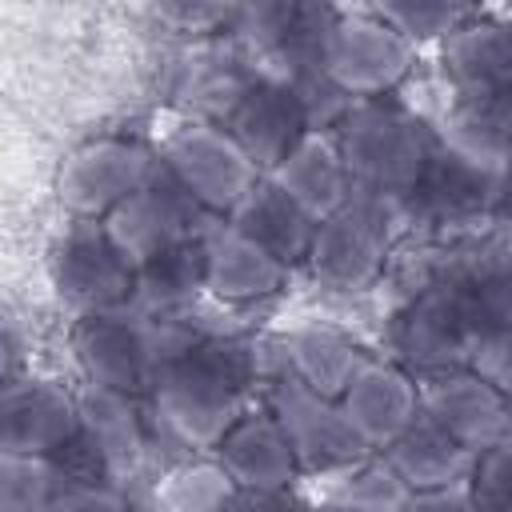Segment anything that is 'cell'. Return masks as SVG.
Masks as SVG:
<instances>
[{"instance_id": "1", "label": "cell", "mask_w": 512, "mask_h": 512, "mask_svg": "<svg viewBox=\"0 0 512 512\" xmlns=\"http://www.w3.org/2000/svg\"><path fill=\"white\" fill-rule=\"evenodd\" d=\"M252 380V344L220 332H200L160 364L148 388V416L156 432L176 448H216L236 416H244V392Z\"/></svg>"}, {"instance_id": "2", "label": "cell", "mask_w": 512, "mask_h": 512, "mask_svg": "<svg viewBox=\"0 0 512 512\" xmlns=\"http://www.w3.org/2000/svg\"><path fill=\"white\" fill-rule=\"evenodd\" d=\"M504 276L460 272L428 284L396 320V348L412 368L456 372L476 360L480 344L504 332Z\"/></svg>"}, {"instance_id": "3", "label": "cell", "mask_w": 512, "mask_h": 512, "mask_svg": "<svg viewBox=\"0 0 512 512\" xmlns=\"http://www.w3.org/2000/svg\"><path fill=\"white\" fill-rule=\"evenodd\" d=\"M436 148L440 144L432 128L408 108L392 104L388 96L356 100L344 112L340 140H336V156L348 172L352 192L384 196L396 204L416 188Z\"/></svg>"}, {"instance_id": "4", "label": "cell", "mask_w": 512, "mask_h": 512, "mask_svg": "<svg viewBox=\"0 0 512 512\" xmlns=\"http://www.w3.org/2000/svg\"><path fill=\"white\" fill-rule=\"evenodd\" d=\"M192 336L200 332L176 324V316L152 320L132 308H112V312L80 316V324L72 328V352L80 372L88 376V388L140 396L152 388L160 364L172 352H180Z\"/></svg>"}, {"instance_id": "5", "label": "cell", "mask_w": 512, "mask_h": 512, "mask_svg": "<svg viewBox=\"0 0 512 512\" xmlns=\"http://www.w3.org/2000/svg\"><path fill=\"white\" fill-rule=\"evenodd\" d=\"M400 204L368 192H348V200L324 216L308 244V264L328 288H364L380 276Z\"/></svg>"}, {"instance_id": "6", "label": "cell", "mask_w": 512, "mask_h": 512, "mask_svg": "<svg viewBox=\"0 0 512 512\" xmlns=\"http://www.w3.org/2000/svg\"><path fill=\"white\" fill-rule=\"evenodd\" d=\"M408 64H412V44L396 28H388L376 12L332 16L320 52V80L332 92L356 100H380L408 76Z\"/></svg>"}, {"instance_id": "7", "label": "cell", "mask_w": 512, "mask_h": 512, "mask_svg": "<svg viewBox=\"0 0 512 512\" xmlns=\"http://www.w3.org/2000/svg\"><path fill=\"white\" fill-rule=\"evenodd\" d=\"M200 220H204V208L156 164V172L128 200H120L104 216L100 228L112 240V248L132 268H140L144 260H152V256H160L168 248L200 240L204 236Z\"/></svg>"}, {"instance_id": "8", "label": "cell", "mask_w": 512, "mask_h": 512, "mask_svg": "<svg viewBox=\"0 0 512 512\" xmlns=\"http://www.w3.org/2000/svg\"><path fill=\"white\" fill-rule=\"evenodd\" d=\"M160 168L204 212H232L256 188V164L240 152V144L220 124H188V128H180L164 144Z\"/></svg>"}, {"instance_id": "9", "label": "cell", "mask_w": 512, "mask_h": 512, "mask_svg": "<svg viewBox=\"0 0 512 512\" xmlns=\"http://www.w3.org/2000/svg\"><path fill=\"white\" fill-rule=\"evenodd\" d=\"M312 124H316V112L308 96L264 76L248 80L224 116V132L240 144V152L256 164V172L260 168L276 172L296 152V144L312 132Z\"/></svg>"}, {"instance_id": "10", "label": "cell", "mask_w": 512, "mask_h": 512, "mask_svg": "<svg viewBox=\"0 0 512 512\" xmlns=\"http://www.w3.org/2000/svg\"><path fill=\"white\" fill-rule=\"evenodd\" d=\"M268 412L276 416V424L296 456V468H308V472L348 468V464H360V456L368 452L360 444L356 428L348 424L340 400H324V396L308 392L304 384H296L292 376L276 380Z\"/></svg>"}, {"instance_id": "11", "label": "cell", "mask_w": 512, "mask_h": 512, "mask_svg": "<svg viewBox=\"0 0 512 512\" xmlns=\"http://www.w3.org/2000/svg\"><path fill=\"white\" fill-rule=\"evenodd\" d=\"M56 288L60 296L92 316V312H112V308H128L132 304V280L136 268L112 248V240L104 236L100 224L80 220L56 248Z\"/></svg>"}, {"instance_id": "12", "label": "cell", "mask_w": 512, "mask_h": 512, "mask_svg": "<svg viewBox=\"0 0 512 512\" xmlns=\"http://www.w3.org/2000/svg\"><path fill=\"white\" fill-rule=\"evenodd\" d=\"M156 160L132 140H92L60 172V204L80 220H104L120 200H128Z\"/></svg>"}, {"instance_id": "13", "label": "cell", "mask_w": 512, "mask_h": 512, "mask_svg": "<svg viewBox=\"0 0 512 512\" xmlns=\"http://www.w3.org/2000/svg\"><path fill=\"white\" fill-rule=\"evenodd\" d=\"M76 400L44 380L0 388V456H52L76 432Z\"/></svg>"}, {"instance_id": "14", "label": "cell", "mask_w": 512, "mask_h": 512, "mask_svg": "<svg viewBox=\"0 0 512 512\" xmlns=\"http://www.w3.org/2000/svg\"><path fill=\"white\" fill-rule=\"evenodd\" d=\"M420 416L472 456L504 444V392L480 376L448 372L420 392Z\"/></svg>"}, {"instance_id": "15", "label": "cell", "mask_w": 512, "mask_h": 512, "mask_svg": "<svg viewBox=\"0 0 512 512\" xmlns=\"http://www.w3.org/2000/svg\"><path fill=\"white\" fill-rule=\"evenodd\" d=\"M76 412H80V432L96 448L108 480L120 488V480L132 476L148 460V452L160 436L152 416L136 404V396H116V392H100V388H88L84 400L76 404Z\"/></svg>"}, {"instance_id": "16", "label": "cell", "mask_w": 512, "mask_h": 512, "mask_svg": "<svg viewBox=\"0 0 512 512\" xmlns=\"http://www.w3.org/2000/svg\"><path fill=\"white\" fill-rule=\"evenodd\" d=\"M340 408L364 448H388L420 416V388L400 368L364 360L348 380Z\"/></svg>"}, {"instance_id": "17", "label": "cell", "mask_w": 512, "mask_h": 512, "mask_svg": "<svg viewBox=\"0 0 512 512\" xmlns=\"http://www.w3.org/2000/svg\"><path fill=\"white\" fill-rule=\"evenodd\" d=\"M216 464L240 492H288L296 456L272 412H244L212 448Z\"/></svg>"}, {"instance_id": "18", "label": "cell", "mask_w": 512, "mask_h": 512, "mask_svg": "<svg viewBox=\"0 0 512 512\" xmlns=\"http://www.w3.org/2000/svg\"><path fill=\"white\" fill-rule=\"evenodd\" d=\"M288 268L232 228L204 232V288L224 304L264 300L284 288Z\"/></svg>"}, {"instance_id": "19", "label": "cell", "mask_w": 512, "mask_h": 512, "mask_svg": "<svg viewBox=\"0 0 512 512\" xmlns=\"http://www.w3.org/2000/svg\"><path fill=\"white\" fill-rule=\"evenodd\" d=\"M492 192H496L492 168H480L448 148H436L424 176L400 204H408L416 216H428V220H460V216L484 212Z\"/></svg>"}, {"instance_id": "20", "label": "cell", "mask_w": 512, "mask_h": 512, "mask_svg": "<svg viewBox=\"0 0 512 512\" xmlns=\"http://www.w3.org/2000/svg\"><path fill=\"white\" fill-rule=\"evenodd\" d=\"M472 452L460 448L452 436H444L436 424H428L424 416H416L392 444H388V456L384 464L404 480V488L416 496V492H444V488H456L468 468H472Z\"/></svg>"}, {"instance_id": "21", "label": "cell", "mask_w": 512, "mask_h": 512, "mask_svg": "<svg viewBox=\"0 0 512 512\" xmlns=\"http://www.w3.org/2000/svg\"><path fill=\"white\" fill-rule=\"evenodd\" d=\"M228 228L240 232L244 240H252L256 248H264L284 268L308 256V244H312V232H316V224L272 180L268 184L256 180V188L232 208V224Z\"/></svg>"}, {"instance_id": "22", "label": "cell", "mask_w": 512, "mask_h": 512, "mask_svg": "<svg viewBox=\"0 0 512 512\" xmlns=\"http://www.w3.org/2000/svg\"><path fill=\"white\" fill-rule=\"evenodd\" d=\"M272 184H276L312 224H320L324 216H332V212L348 200V192H352L348 172H344V164H340V156H336V144L320 140L316 132H308V136L296 144V152L272 172Z\"/></svg>"}, {"instance_id": "23", "label": "cell", "mask_w": 512, "mask_h": 512, "mask_svg": "<svg viewBox=\"0 0 512 512\" xmlns=\"http://www.w3.org/2000/svg\"><path fill=\"white\" fill-rule=\"evenodd\" d=\"M200 288H204V236L144 260L136 268L128 308L140 316H152V320H168L184 304H192V296Z\"/></svg>"}, {"instance_id": "24", "label": "cell", "mask_w": 512, "mask_h": 512, "mask_svg": "<svg viewBox=\"0 0 512 512\" xmlns=\"http://www.w3.org/2000/svg\"><path fill=\"white\" fill-rule=\"evenodd\" d=\"M444 60L460 96H508L512 48L504 28H452Z\"/></svg>"}, {"instance_id": "25", "label": "cell", "mask_w": 512, "mask_h": 512, "mask_svg": "<svg viewBox=\"0 0 512 512\" xmlns=\"http://www.w3.org/2000/svg\"><path fill=\"white\" fill-rule=\"evenodd\" d=\"M288 364H292L288 376L296 384H304L308 392H316L324 400H340L364 360H360V348L352 340H344L340 332L304 328L288 340Z\"/></svg>"}, {"instance_id": "26", "label": "cell", "mask_w": 512, "mask_h": 512, "mask_svg": "<svg viewBox=\"0 0 512 512\" xmlns=\"http://www.w3.org/2000/svg\"><path fill=\"white\" fill-rule=\"evenodd\" d=\"M236 484L216 460H188L156 484V512H224Z\"/></svg>"}, {"instance_id": "27", "label": "cell", "mask_w": 512, "mask_h": 512, "mask_svg": "<svg viewBox=\"0 0 512 512\" xmlns=\"http://www.w3.org/2000/svg\"><path fill=\"white\" fill-rule=\"evenodd\" d=\"M60 484L48 456H0V512H44Z\"/></svg>"}, {"instance_id": "28", "label": "cell", "mask_w": 512, "mask_h": 512, "mask_svg": "<svg viewBox=\"0 0 512 512\" xmlns=\"http://www.w3.org/2000/svg\"><path fill=\"white\" fill-rule=\"evenodd\" d=\"M412 500V492L404 488V480L384 464V460H372V464H360L336 492V504L344 508H356V512H404Z\"/></svg>"}, {"instance_id": "29", "label": "cell", "mask_w": 512, "mask_h": 512, "mask_svg": "<svg viewBox=\"0 0 512 512\" xmlns=\"http://www.w3.org/2000/svg\"><path fill=\"white\" fill-rule=\"evenodd\" d=\"M508 452H504V444H496V448H484V452H476V460H472V468H468V504L476 508V512H504L508 508Z\"/></svg>"}, {"instance_id": "30", "label": "cell", "mask_w": 512, "mask_h": 512, "mask_svg": "<svg viewBox=\"0 0 512 512\" xmlns=\"http://www.w3.org/2000/svg\"><path fill=\"white\" fill-rule=\"evenodd\" d=\"M388 28H396L408 44L412 36H436V32H452L456 28V8L448 4H380L372 8Z\"/></svg>"}, {"instance_id": "31", "label": "cell", "mask_w": 512, "mask_h": 512, "mask_svg": "<svg viewBox=\"0 0 512 512\" xmlns=\"http://www.w3.org/2000/svg\"><path fill=\"white\" fill-rule=\"evenodd\" d=\"M44 512H124L116 484H60Z\"/></svg>"}, {"instance_id": "32", "label": "cell", "mask_w": 512, "mask_h": 512, "mask_svg": "<svg viewBox=\"0 0 512 512\" xmlns=\"http://www.w3.org/2000/svg\"><path fill=\"white\" fill-rule=\"evenodd\" d=\"M20 360H24V352H20V328H16L12 312L0 308V388L16 380Z\"/></svg>"}, {"instance_id": "33", "label": "cell", "mask_w": 512, "mask_h": 512, "mask_svg": "<svg viewBox=\"0 0 512 512\" xmlns=\"http://www.w3.org/2000/svg\"><path fill=\"white\" fill-rule=\"evenodd\" d=\"M224 512H304L288 492H240L228 500Z\"/></svg>"}, {"instance_id": "34", "label": "cell", "mask_w": 512, "mask_h": 512, "mask_svg": "<svg viewBox=\"0 0 512 512\" xmlns=\"http://www.w3.org/2000/svg\"><path fill=\"white\" fill-rule=\"evenodd\" d=\"M404 512H476V508L468 504V496H464V492L444 488V492H416V496L408 500V508H404Z\"/></svg>"}, {"instance_id": "35", "label": "cell", "mask_w": 512, "mask_h": 512, "mask_svg": "<svg viewBox=\"0 0 512 512\" xmlns=\"http://www.w3.org/2000/svg\"><path fill=\"white\" fill-rule=\"evenodd\" d=\"M316 512H356V508H344V504L332 500V504H324V508H316Z\"/></svg>"}, {"instance_id": "36", "label": "cell", "mask_w": 512, "mask_h": 512, "mask_svg": "<svg viewBox=\"0 0 512 512\" xmlns=\"http://www.w3.org/2000/svg\"><path fill=\"white\" fill-rule=\"evenodd\" d=\"M124 512H156V508H124Z\"/></svg>"}]
</instances>
